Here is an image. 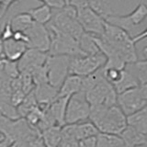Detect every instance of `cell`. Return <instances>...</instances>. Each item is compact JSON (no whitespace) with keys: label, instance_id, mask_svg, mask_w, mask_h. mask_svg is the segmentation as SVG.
<instances>
[{"label":"cell","instance_id":"29","mask_svg":"<svg viewBox=\"0 0 147 147\" xmlns=\"http://www.w3.org/2000/svg\"><path fill=\"white\" fill-rule=\"evenodd\" d=\"M37 106H38V102H37L33 90H32L29 94L26 95L25 98L23 99L20 105H18L17 107V109L20 118H25L27 114L30 112L32 109H34Z\"/></svg>","mask_w":147,"mask_h":147},{"label":"cell","instance_id":"18","mask_svg":"<svg viewBox=\"0 0 147 147\" xmlns=\"http://www.w3.org/2000/svg\"><path fill=\"white\" fill-rule=\"evenodd\" d=\"M68 99L69 98H56L49 105L48 111L54 119L56 125L63 126L65 124L64 118H65V110Z\"/></svg>","mask_w":147,"mask_h":147},{"label":"cell","instance_id":"24","mask_svg":"<svg viewBox=\"0 0 147 147\" xmlns=\"http://www.w3.org/2000/svg\"><path fill=\"white\" fill-rule=\"evenodd\" d=\"M125 69L130 71L136 77L140 86L147 84V61H136L135 63H129L125 66Z\"/></svg>","mask_w":147,"mask_h":147},{"label":"cell","instance_id":"25","mask_svg":"<svg viewBox=\"0 0 147 147\" xmlns=\"http://www.w3.org/2000/svg\"><path fill=\"white\" fill-rule=\"evenodd\" d=\"M9 20H10V24H11V27L14 32L15 31L24 32L29 29L34 22L33 20H32V18L28 12L18 13L17 15L14 16L12 18H10Z\"/></svg>","mask_w":147,"mask_h":147},{"label":"cell","instance_id":"21","mask_svg":"<svg viewBox=\"0 0 147 147\" xmlns=\"http://www.w3.org/2000/svg\"><path fill=\"white\" fill-rule=\"evenodd\" d=\"M40 138L46 147H58L62 141V126L54 125L40 132Z\"/></svg>","mask_w":147,"mask_h":147},{"label":"cell","instance_id":"3","mask_svg":"<svg viewBox=\"0 0 147 147\" xmlns=\"http://www.w3.org/2000/svg\"><path fill=\"white\" fill-rule=\"evenodd\" d=\"M49 23L59 30L72 36L76 40H79L85 32L77 20V10L70 5H65L61 9H55Z\"/></svg>","mask_w":147,"mask_h":147},{"label":"cell","instance_id":"10","mask_svg":"<svg viewBox=\"0 0 147 147\" xmlns=\"http://www.w3.org/2000/svg\"><path fill=\"white\" fill-rule=\"evenodd\" d=\"M23 33L26 36L28 48L36 49L48 53L51 45V37L47 26L33 22V24Z\"/></svg>","mask_w":147,"mask_h":147},{"label":"cell","instance_id":"4","mask_svg":"<svg viewBox=\"0 0 147 147\" xmlns=\"http://www.w3.org/2000/svg\"><path fill=\"white\" fill-rule=\"evenodd\" d=\"M147 18V5L144 3H140L137 5L134 10L125 16L110 15L105 18L108 23L114 26L121 28V30H125L127 33L132 38V32L141 24H142Z\"/></svg>","mask_w":147,"mask_h":147},{"label":"cell","instance_id":"28","mask_svg":"<svg viewBox=\"0 0 147 147\" xmlns=\"http://www.w3.org/2000/svg\"><path fill=\"white\" fill-rule=\"evenodd\" d=\"M87 2H88V7L98 14L100 17H102L104 20L113 14L108 0H87Z\"/></svg>","mask_w":147,"mask_h":147},{"label":"cell","instance_id":"34","mask_svg":"<svg viewBox=\"0 0 147 147\" xmlns=\"http://www.w3.org/2000/svg\"><path fill=\"white\" fill-rule=\"evenodd\" d=\"M27 94L24 93L23 90H16L11 92L10 95V102L12 105H14L17 108L18 105H20V103L23 101V99L25 98Z\"/></svg>","mask_w":147,"mask_h":147},{"label":"cell","instance_id":"9","mask_svg":"<svg viewBox=\"0 0 147 147\" xmlns=\"http://www.w3.org/2000/svg\"><path fill=\"white\" fill-rule=\"evenodd\" d=\"M85 94L90 106L105 105L107 107H112L117 105V92L105 77L96 83L92 88L85 92Z\"/></svg>","mask_w":147,"mask_h":147},{"label":"cell","instance_id":"11","mask_svg":"<svg viewBox=\"0 0 147 147\" xmlns=\"http://www.w3.org/2000/svg\"><path fill=\"white\" fill-rule=\"evenodd\" d=\"M77 20L86 33L100 37L104 33L106 20L90 7L77 10Z\"/></svg>","mask_w":147,"mask_h":147},{"label":"cell","instance_id":"44","mask_svg":"<svg viewBox=\"0 0 147 147\" xmlns=\"http://www.w3.org/2000/svg\"><path fill=\"white\" fill-rule=\"evenodd\" d=\"M17 1H18V0H14V3H15V2H17Z\"/></svg>","mask_w":147,"mask_h":147},{"label":"cell","instance_id":"13","mask_svg":"<svg viewBox=\"0 0 147 147\" xmlns=\"http://www.w3.org/2000/svg\"><path fill=\"white\" fill-rule=\"evenodd\" d=\"M98 132V128L89 119L74 124H64L63 126H62V136L70 137L76 141L96 136Z\"/></svg>","mask_w":147,"mask_h":147},{"label":"cell","instance_id":"22","mask_svg":"<svg viewBox=\"0 0 147 147\" xmlns=\"http://www.w3.org/2000/svg\"><path fill=\"white\" fill-rule=\"evenodd\" d=\"M27 12L30 15L33 21L39 24L47 25L53 18V9L44 3L35 8L30 9Z\"/></svg>","mask_w":147,"mask_h":147},{"label":"cell","instance_id":"45","mask_svg":"<svg viewBox=\"0 0 147 147\" xmlns=\"http://www.w3.org/2000/svg\"><path fill=\"white\" fill-rule=\"evenodd\" d=\"M39 1H41V2H43V1H44V0H39Z\"/></svg>","mask_w":147,"mask_h":147},{"label":"cell","instance_id":"30","mask_svg":"<svg viewBox=\"0 0 147 147\" xmlns=\"http://www.w3.org/2000/svg\"><path fill=\"white\" fill-rule=\"evenodd\" d=\"M30 74L32 76V79H33L35 86L48 83V75H47V70H46L45 64L34 68Z\"/></svg>","mask_w":147,"mask_h":147},{"label":"cell","instance_id":"40","mask_svg":"<svg viewBox=\"0 0 147 147\" xmlns=\"http://www.w3.org/2000/svg\"><path fill=\"white\" fill-rule=\"evenodd\" d=\"M140 88L142 93V96H144V98L147 101V84H145L144 86H140Z\"/></svg>","mask_w":147,"mask_h":147},{"label":"cell","instance_id":"12","mask_svg":"<svg viewBox=\"0 0 147 147\" xmlns=\"http://www.w3.org/2000/svg\"><path fill=\"white\" fill-rule=\"evenodd\" d=\"M117 105L126 116H129L144 108L147 105V101L142 96L140 86H138L118 94Z\"/></svg>","mask_w":147,"mask_h":147},{"label":"cell","instance_id":"33","mask_svg":"<svg viewBox=\"0 0 147 147\" xmlns=\"http://www.w3.org/2000/svg\"><path fill=\"white\" fill-rule=\"evenodd\" d=\"M14 35V30L11 27L10 20H7L4 22V24L2 26L1 31H0V37L3 40H6L8 39H12Z\"/></svg>","mask_w":147,"mask_h":147},{"label":"cell","instance_id":"38","mask_svg":"<svg viewBox=\"0 0 147 147\" xmlns=\"http://www.w3.org/2000/svg\"><path fill=\"white\" fill-rule=\"evenodd\" d=\"M146 39H147V27L145 28L144 30H142L141 32H139L138 34H136L135 36H133L132 37V41L136 44L137 42H140V41L146 40Z\"/></svg>","mask_w":147,"mask_h":147},{"label":"cell","instance_id":"27","mask_svg":"<svg viewBox=\"0 0 147 147\" xmlns=\"http://www.w3.org/2000/svg\"><path fill=\"white\" fill-rule=\"evenodd\" d=\"M80 50L85 55H91V54H96L100 53V51L96 45V41L94 40L93 35L86 33L84 32L81 38L78 40Z\"/></svg>","mask_w":147,"mask_h":147},{"label":"cell","instance_id":"32","mask_svg":"<svg viewBox=\"0 0 147 147\" xmlns=\"http://www.w3.org/2000/svg\"><path fill=\"white\" fill-rule=\"evenodd\" d=\"M3 69L4 72L6 73V75L10 79H14V78L18 77L20 75V71L18 66V62L3 59Z\"/></svg>","mask_w":147,"mask_h":147},{"label":"cell","instance_id":"23","mask_svg":"<svg viewBox=\"0 0 147 147\" xmlns=\"http://www.w3.org/2000/svg\"><path fill=\"white\" fill-rule=\"evenodd\" d=\"M138 86H140V85H139V82L137 81L136 77L125 68L123 69L121 78L119 80L118 83H116V84L113 86L114 89L117 92V94H121L122 92L135 88V87H138Z\"/></svg>","mask_w":147,"mask_h":147},{"label":"cell","instance_id":"26","mask_svg":"<svg viewBox=\"0 0 147 147\" xmlns=\"http://www.w3.org/2000/svg\"><path fill=\"white\" fill-rule=\"evenodd\" d=\"M124 144L119 135L98 132L96 136V147H121Z\"/></svg>","mask_w":147,"mask_h":147},{"label":"cell","instance_id":"1","mask_svg":"<svg viewBox=\"0 0 147 147\" xmlns=\"http://www.w3.org/2000/svg\"><path fill=\"white\" fill-rule=\"evenodd\" d=\"M96 45L106 58H119L126 63L138 61L135 43L132 38L121 28L105 22V30L102 36H93Z\"/></svg>","mask_w":147,"mask_h":147},{"label":"cell","instance_id":"19","mask_svg":"<svg viewBox=\"0 0 147 147\" xmlns=\"http://www.w3.org/2000/svg\"><path fill=\"white\" fill-rule=\"evenodd\" d=\"M124 145L126 147H136L147 142L146 135L138 131L131 126H127L119 134Z\"/></svg>","mask_w":147,"mask_h":147},{"label":"cell","instance_id":"14","mask_svg":"<svg viewBox=\"0 0 147 147\" xmlns=\"http://www.w3.org/2000/svg\"><path fill=\"white\" fill-rule=\"evenodd\" d=\"M48 57V53L41 51L28 48L18 61V66L21 72L30 73L34 68L44 65Z\"/></svg>","mask_w":147,"mask_h":147},{"label":"cell","instance_id":"20","mask_svg":"<svg viewBox=\"0 0 147 147\" xmlns=\"http://www.w3.org/2000/svg\"><path fill=\"white\" fill-rule=\"evenodd\" d=\"M127 123L129 126H131L138 131L147 135V105L127 116Z\"/></svg>","mask_w":147,"mask_h":147},{"label":"cell","instance_id":"35","mask_svg":"<svg viewBox=\"0 0 147 147\" xmlns=\"http://www.w3.org/2000/svg\"><path fill=\"white\" fill-rule=\"evenodd\" d=\"M43 3L48 5L52 9H61L67 5L65 0H44Z\"/></svg>","mask_w":147,"mask_h":147},{"label":"cell","instance_id":"39","mask_svg":"<svg viewBox=\"0 0 147 147\" xmlns=\"http://www.w3.org/2000/svg\"><path fill=\"white\" fill-rule=\"evenodd\" d=\"M14 141L9 139L7 137H4L3 139L0 140V147H11V145L14 144Z\"/></svg>","mask_w":147,"mask_h":147},{"label":"cell","instance_id":"8","mask_svg":"<svg viewBox=\"0 0 147 147\" xmlns=\"http://www.w3.org/2000/svg\"><path fill=\"white\" fill-rule=\"evenodd\" d=\"M127 126V116L118 105L109 107L103 118L96 125L99 132L119 136Z\"/></svg>","mask_w":147,"mask_h":147},{"label":"cell","instance_id":"17","mask_svg":"<svg viewBox=\"0 0 147 147\" xmlns=\"http://www.w3.org/2000/svg\"><path fill=\"white\" fill-rule=\"evenodd\" d=\"M82 88V77L76 75H69L58 89L57 98H70L78 93Z\"/></svg>","mask_w":147,"mask_h":147},{"label":"cell","instance_id":"43","mask_svg":"<svg viewBox=\"0 0 147 147\" xmlns=\"http://www.w3.org/2000/svg\"><path fill=\"white\" fill-rule=\"evenodd\" d=\"M136 147H147V142H144V144H140V145H138Z\"/></svg>","mask_w":147,"mask_h":147},{"label":"cell","instance_id":"37","mask_svg":"<svg viewBox=\"0 0 147 147\" xmlns=\"http://www.w3.org/2000/svg\"><path fill=\"white\" fill-rule=\"evenodd\" d=\"M68 5L75 7L76 10H80L88 7V2L87 0H68Z\"/></svg>","mask_w":147,"mask_h":147},{"label":"cell","instance_id":"7","mask_svg":"<svg viewBox=\"0 0 147 147\" xmlns=\"http://www.w3.org/2000/svg\"><path fill=\"white\" fill-rule=\"evenodd\" d=\"M90 104L86 100L85 92L79 91L68 99L65 110V124H74L88 121Z\"/></svg>","mask_w":147,"mask_h":147},{"label":"cell","instance_id":"31","mask_svg":"<svg viewBox=\"0 0 147 147\" xmlns=\"http://www.w3.org/2000/svg\"><path fill=\"white\" fill-rule=\"evenodd\" d=\"M123 69H117V68H104L103 67V75L105 79L112 86H114L119 80L121 78Z\"/></svg>","mask_w":147,"mask_h":147},{"label":"cell","instance_id":"2","mask_svg":"<svg viewBox=\"0 0 147 147\" xmlns=\"http://www.w3.org/2000/svg\"><path fill=\"white\" fill-rule=\"evenodd\" d=\"M50 32L51 45L48 54L51 55H66L75 57L85 55L80 50L78 40L72 36L59 30L51 23L47 24Z\"/></svg>","mask_w":147,"mask_h":147},{"label":"cell","instance_id":"15","mask_svg":"<svg viewBox=\"0 0 147 147\" xmlns=\"http://www.w3.org/2000/svg\"><path fill=\"white\" fill-rule=\"evenodd\" d=\"M33 93L38 105L42 107H49V105L57 98L58 88L49 83H44V84L35 86Z\"/></svg>","mask_w":147,"mask_h":147},{"label":"cell","instance_id":"16","mask_svg":"<svg viewBox=\"0 0 147 147\" xmlns=\"http://www.w3.org/2000/svg\"><path fill=\"white\" fill-rule=\"evenodd\" d=\"M27 49L28 46L23 41L17 40L13 38L3 40L4 58L9 61L18 62Z\"/></svg>","mask_w":147,"mask_h":147},{"label":"cell","instance_id":"36","mask_svg":"<svg viewBox=\"0 0 147 147\" xmlns=\"http://www.w3.org/2000/svg\"><path fill=\"white\" fill-rule=\"evenodd\" d=\"M77 147H96V136H92L79 140Z\"/></svg>","mask_w":147,"mask_h":147},{"label":"cell","instance_id":"5","mask_svg":"<svg viewBox=\"0 0 147 147\" xmlns=\"http://www.w3.org/2000/svg\"><path fill=\"white\" fill-rule=\"evenodd\" d=\"M106 61L107 58L101 53L71 57L69 75H76L81 77L89 76L102 68L105 65Z\"/></svg>","mask_w":147,"mask_h":147},{"label":"cell","instance_id":"42","mask_svg":"<svg viewBox=\"0 0 147 147\" xmlns=\"http://www.w3.org/2000/svg\"><path fill=\"white\" fill-rule=\"evenodd\" d=\"M142 56H144V60L147 61V46H145V47L142 50Z\"/></svg>","mask_w":147,"mask_h":147},{"label":"cell","instance_id":"6","mask_svg":"<svg viewBox=\"0 0 147 147\" xmlns=\"http://www.w3.org/2000/svg\"><path fill=\"white\" fill-rule=\"evenodd\" d=\"M71 57L66 55L48 54L45 67L48 75V83L59 89L64 79L69 76Z\"/></svg>","mask_w":147,"mask_h":147},{"label":"cell","instance_id":"41","mask_svg":"<svg viewBox=\"0 0 147 147\" xmlns=\"http://www.w3.org/2000/svg\"><path fill=\"white\" fill-rule=\"evenodd\" d=\"M5 59L4 58V53H3V40L0 37V60Z\"/></svg>","mask_w":147,"mask_h":147}]
</instances>
